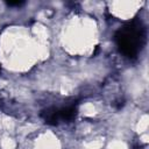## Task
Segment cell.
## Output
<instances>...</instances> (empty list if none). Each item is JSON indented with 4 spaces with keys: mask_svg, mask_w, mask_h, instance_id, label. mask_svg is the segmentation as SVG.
<instances>
[{
    "mask_svg": "<svg viewBox=\"0 0 149 149\" xmlns=\"http://www.w3.org/2000/svg\"><path fill=\"white\" fill-rule=\"evenodd\" d=\"M146 41L144 27L139 21H133L115 34V42L120 52L128 58H135L143 48Z\"/></svg>",
    "mask_w": 149,
    "mask_h": 149,
    "instance_id": "1",
    "label": "cell"
},
{
    "mask_svg": "<svg viewBox=\"0 0 149 149\" xmlns=\"http://www.w3.org/2000/svg\"><path fill=\"white\" fill-rule=\"evenodd\" d=\"M41 118L44 120L45 123L51 125V126H56L59 123V115H58V108L56 107H50L44 109L41 113Z\"/></svg>",
    "mask_w": 149,
    "mask_h": 149,
    "instance_id": "2",
    "label": "cell"
},
{
    "mask_svg": "<svg viewBox=\"0 0 149 149\" xmlns=\"http://www.w3.org/2000/svg\"><path fill=\"white\" fill-rule=\"evenodd\" d=\"M58 115L61 121L70 122L77 115V107L76 106H68L64 108H58Z\"/></svg>",
    "mask_w": 149,
    "mask_h": 149,
    "instance_id": "3",
    "label": "cell"
},
{
    "mask_svg": "<svg viewBox=\"0 0 149 149\" xmlns=\"http://www.w3.org/2000/svg\"><path fill=\"white\" fill-rule=\"evenodd\" d=\"M23 3V1H7V5L8 6H21Z\"/></svg>",
    "mask_w": 149,
    "mask_h": 149,
    "instance_id": "4",
    "label": "cell"
},
{
    "mask_svg": "<svg viewBox=\"0 0 149 149\" xmlns=\"http://www.w3.org/2000/svg\"><path fill=\"white\" fill-rule=\"evenodd\" d=\"M0 72H1V66H0Z\"/></svg>",
    "mask_w": 149,
    "mask_h": 149,
    "instance_id": "5",
    "label": "cell"
}]
</instances>
